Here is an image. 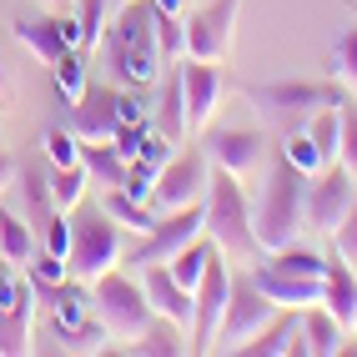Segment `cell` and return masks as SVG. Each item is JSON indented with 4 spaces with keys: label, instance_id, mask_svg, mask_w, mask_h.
<instances>
[{
    "label": "cell",
    "instance_id": "1",
    "mask_svg": "<svg viewBox=\"0 0 357 357\" xmlns=\"http://www.w3.org/2000/svg\"><path fill=\"white\" fill-rule=\"evenodd\" d=\"M302 202H307V176L282 156L277 146L267 151V172H261V192L252 206V231L261 252H282L297 242L302 231Z\"/></svg>",
    "mask_w": 357,
    "mask_h": 357
},
{
    "label": "cell",
    "instance_id": "2",
    "mask_svg": "<svg viewBox=\"0 0 357 357\" xmlns=\"http://www.w3.org/2000/svg\"><path fill=\"white\" fill-rule=\"evenodd\" d=\"M106 61L116 81L131 91H146L161 76V51H156V0H126L116 26L106 31Z\"/></svg>",
    "mask_w": 357,
    "mask_h": 357
},
{
    "label": "cell",
    "instance_id": "3",
    "mask_svg": "<svg viewBox=\"0 0 357 357\" xmlns=\"http://www.w3.org/2000/svg\"><path fill=\"white\" fill-rule=\"evenodd\" d=\"M202 211H206V242L217 247L227 261H257L261 247H257V231H252V206H247V192L231 172H211L206 176V197H202Z\"/></svg>",
    "mask_w": 357,
    "mask_h": 357
},
{
    "label": "cell",
    "instance_id": "4",
    "mask_svg": "<svg viewBox=\"0 0 357 357\" xmlns=\"http://www.w3.org/2000/svg\"><path fill=\"white\" fill-rule=\"evenodd\" d=\"M242 96L287 136V131H302L322 106H337L342 86L337 81H267V86H247Z\"/></svg>",
    "mask_w": 357,
    "mask_h": 357
},
{
    "label": "cell",
    "instance_id": "5",
    "mask_svg": "<svg viewBox=\"0 0 357 357\" xmlns=\"http://www.w3.org/2000/svg\"><path fill=\"white\" fill-rule=\"evenodd\" d=\"M91 317L101 322V332H106V342H136L141 332L151 327V302H146V287L141 282H131V277H121V272H106V277H96L91 282Z\"/></svg>",
    "mask_w": 357,
    "mask_h": 357
},
{
    "label": "cell",
    "instance_id": "6",
    "mask_svg": "<svg viewBox=\"0 0 357 357\" xmlns=\"http://www.w3.org/2000/svg\"><path fill=\"white\" fill-rule=\"evenodd\" d=\"M121 261V227H116L101 206H86L70 217V252H66V272L76 282H96L116 272Z\"/></svg>",
    "mask_w": 357,
    "mask_h": 357
},
{
    "label": "cell",
    "instance_id": "7",
    "mask_svg": "<svg viewBox=\"0 0 357 357\" xmlns=\"http://www.w3.org/2000/svg\"><path fill=\"white\" fill-rule=\"evenodd\" d=\"M36 282L26 277V267H10L0 257V357H26L31 337H36Z\"/></svg>",
    "mask_w": 357,
    "mask_h": 357
},
{
    "label": "cell",
    "instance_id": "8",
    "mask_svg": "<svg viewBox=\"0 0 357 357\" xmlns=\"http://www.w3.org/2000/svg\"><path fill=\"white\" fill-rule=\"evenodd\" d=\"M272 312H277V307L257 292L252 272H231L227 317H222V327H217V347H211V352H242V347L257 337V332L272 322Z\"/></svg>",
    "mask_w": 357,
    "mask_h": 357
},
{
    "label": "cell",
    "instance_id": "9",
    "mask_svg": "<svg viewBox=\"0 0 357 357\" xmlns=\"http://www.w3.org/2000/svg\"><path fill=\"white\" fill-rule=\"evenodd\" d=\"M352 197H357V176L347 172L342 161H327L322 172H317L312 181H307V202H302L307 227L322 231V236H332V231H337V222L347 217Z\"/></svg>",
    "mask_w": 357,
    "mask_h": 357
},
{
    "label": "cell",
    "instance_id": "10",
    "mask_svg": "<svg viewBox=\"0 0 357 357\" xmlns=\"http://www.w3.org/2000/svg\"><path fill=\"white\" fill-rule=\"evenodd\" d=\"M202 227H206V211H202V202H192V206H176V211H156L151 231H141V247H136V257H131V267H146V261H172V257H176L186 242L206 236Z\"/></svg>",
    "mask_w": 357,
    "mask_h": 357
},
{
    "label": "cell",
    "instance_id": "11",
    "mask_svg": "<svg viewBox=\"0 0 357 357\" xmlns=\"http://www.w3.org/2000/svg\"><path fill=\"white\" fill-rule=\"evenodd\" d=\"M236 10H242V0H206L202 10L186 15V56L227 66L231 36H236Z\"/></svg>",
    "mask_w": 357,
    "mask_h": 357
},
{
    "label": "cell",
    "instance_id": "12",
    "mask_svg": "<svg viewBox=\"0 0 357 357\" xmlns=\"http://www.w3.org/2000/svg\"><path fill=\"white\" fill-rule=\"evenodd\" d=\"M227 292H231V267H227V257L217 252L206 261V272L202 282L192 287V352H211L217 347V327L227 317Z\"/></svg>",
    "mask_w": 357,
    "mask_h": 357
},
{
    "label": "cell",
    "instance_id": "13",
    "mask_svg": "<svg viewBox=\"0 0 357 357\" xmlns=\"http://www.w3.org/2000/svg\"><path fill=\"white\" fill-rule=\"evenodd\" d=\"M206 156L202 151H181V156H166L156 186H151V206L156 211H176V206H192L206 197Z\"/></svg>",
    "mask_w": 357,
    "mask_h": 357
},
{
    "label": "cell",
    "instance_id": "14",
    "mask_svg": "<svg viewBox=\"0 0 357 357\" xmlns=\"http://www.w3.org/2000/svg\"><path fill=\"white\" fill-rule=\"evenodd\" d=\"M176 76H181V96H186V126L202 131L227 101V76L217 61H192V56L176 61Z\"/></svg>",
    "mask_w": 357,
    "mask_h": 357
},
{
    "label": "cell",
    "instance_id": "15",
    "mask_svg": "<svg viewBox=\"0 0 357 357\" xmlns=\"http://www.w3.org/2000/svg\"><path fill=\"white\" fill-rule=\"evenodd\" d=\"M267 141H261V131H242V126H222L206 136V161L222 166V172H231L236 181H247L261 172V161H267Z\"/></svg>",
    "mask_w": 357,
    "mask_h": 357
},
{
    "label": "cell",
    "instance_id": "16",
    "mask_svg": "<svg viewBox=\"0 0 357 357\" xmlns=\"http://www.w3.org/2000/svg\"><path fill=\"white\" fill-rule=\"evenodd\" d=\"M141 287H146V302H151V312L161 322H172V327H181L186 337H192V312H197L192 292L166 272V261H146V267H141Z\"/></svg>",
    "mask_w": 357,
    "mask_h": 357
},
{
    "label": "cell",
    "instance_id": "17",
    "mask_svg": "<svg viewBox=\"0 0 357 357\" xmlns=\"http://www.w3.org/2000/svg\"><path fill=\"white\" fill-rule=\"evenodd\" d=\"M15 40L26 45V51H36L45 66H56L61 56L81 51L76 20H61V15H45V20H26V15H20V20H15Z\"/></svg>",
    "mask_w": 357,
    "mask_h": 357
},
{
    "label": "cell",
    "instance_id": "18",
    "mask_svg": "<svg viewBox=\"0 0 357 357\" xmlns=\"http://www.w3.org/2000/svg\"><path fill=\"white\" fill-rule=\"evenodd\" d=\"M70 131L81 141H116V131H121L116 91L111 86H86V96L70 101Z\"/></svg>",
    "mask_w": 357,
    "mask_h": 357
},
{
    "label": "cell",
    "instance_id": "19",
    "mask_svg": "<svg viewBox=\"0 0 357 357\" xmlns=\"http://www.w3.org/2000/svg\"><path fill=\"white\" fill-rule=\"evenodd\" d=\"M252 282H257V292L267 297L272 307H312L322 297V277L282 272V267H272V261H261V257H257V267H252Z\"/></svg>",
    "mask_w": 357,
    "mask_h": 357
},
{
    "label": "cell",
    "instance_id": "20",
    "mask_svg": "<svg viewBox=\"0 0 357 357\" xmlns=\"http://www.w3.org/2000/svg\"><path fill=\"white\" fill-rule=\"evenodd\" d=\"M317 307H327L332 317H337L347 332L357 327V272L347 267V261L337 257V261H327V272H322V297H317Z\"/></svg>",
    "mask_w": 357,
    "mask_h": 357
},
{
    "label": "cell",
    "instance_id": "21",
    "mask_svg": "<svg viewBox=\"0 0 357 357\" xmlns=\"http://www.w3.org/2000/svg\"><path fill=\"white\" fill-rule=\"evenodd\" d=\"M20 176V197H26V222L45 227L56 217V202H51V161H20L15 166Z\"/></svg>",
    "mask_w": 357,
    "mask_h": 357
},
{
    "label": "cell",
    "instance_id": "22",
    "mask_svg": "<svg viewBox=\"0 0 357 357\" xmlns=\"http://www.w3.org/2000/svg\"><path fill=\"white\" fill-rule=\"evenodd\" d=\"M297 332H302V307H277L272 322L261 327L242 352H252V357H287L292 342H297Z\"/></svg>",
    "mask_w": 357,
    "mask_h": 357
},
{
    "label": "cell",
    "instance_id": "23",
    "mask_svg": "<svg viewBox=\"0 0 357 357\" xmlns=\"http://www.w3.org/2000/svg\"><path fill=\"white\" fill-rule=\"evenodd\" d=\"M302 342H307V352H312V357H337V352L347 347V327L332 317L327 307L312 302V307L302 312Z\"/></svg>",
    "mask_w": 357,
    "mask_h": 357
},
{
    "label": "cell",
    "instance_id": "24",
    "mask_svg": "<svg viewBox=\"0 0 357 357\" xmlns=\"http://www.w3.org/2000/svg\"><path fill=\"white\" fill-rule=\"evenodd\" d=\"M156 136H166L176 146V141H186V96H181V76H176V66H172V76L161 81V106H156Z\"/></svg>",
    "mask_w": 357,
    "mask_h": 357
},
{
    "label": "cell",
    "instance_id": "25",
    "mask_svg": "<svg viewBox=\"0 0 357 357\" xmlns=\"http://www.w3.org/2000/svg\"><path fill=\"white\" fill-rule=\"evenodd\" d=\"M101 211H106V217L121 227V231H136V236H141V231H151V222H156V206L126 197L121 186H111V192L101 197Z\"/></svg>",
    "mask_w": 357,
    "mask_h": 357
},
{
    "label": "cell",
    "instance_id": "26",
    "mask_svg": "<svg viewBox=\"0 0 357 357\" xmlns=\"http://www.w3.org/2000/svg\"><path fill=\"white\" fill-rule=\"evenodd\" d=\"M36 252V236H31V222L20 217V211H10L6 202H0V257L10 261V267H26Z\"/></svg>",
    "mask_w": 357,
    "mask_h": 357
},
{
    "label": "cell",
    "instance_id": "27",
    "mask_svg": "<svg viewBox=\"0 0 357 357\" xmlns=\"http://www.w3.org/2000/svg\"><path fill=\"white\" fill-rule=\"evenodd\" d=\"M131 352H146V357H181V352H192V337H186L181 327L151 317V327L131 342Z\"/></svg>",
    "mask_w": 357,
    "mask_h": 357
},
{
    "label": "cell",
    "instance_id": "28",
    "mask_svg": "<svg viewBox=\"0 0 357 357\" xmlns=\"http://www.w3.org/2000/svg\"><path fill=\"white\" fill-rule=\"evenodd\" d=\"M211 257H217V247H211L206 236H197V242H186L172 261H166V272H172V277L181 282V287L192 292L197 282H202V272H206V261H211Z\"/></svg>",
    "mask_w": 357,
    "mask_h": 357
},
{
    "label": "cell",
    "instance_id": "29",
    "mask_svg": "<svg viewBox=\"0 0 357 357\" xmlns=\"http://www.w3.org/2000/svg\"><path fill=\"white\" fill-rule=\"evenodd\" d=\"M86 166L76 161V166H51V202H56V211H76L81 206V197H86Z\"/></svg>",
    "mask_w": 357,
    "mask_h": 357
},
{
    "label": "cell",
    "instance_id": "30",
    "mask_svg": "<svg viewBox=\"0 0 357 357\" xmlns=\"http://www.w3.org/2000/svg\"><path fill=\"white\" fill-rule=\"evenodd\" d=\"M302 131L312 136V146L322 151V161H337V146H342V116H337V106H322Z\"/></svg>",
    "mask_w": 357,
    "mask_h": 357
},
{
    "label": "cell",
    "instance_id": "31",
    "mask_svg": "<svg viewBox=\"0 0 357 357\" xmlns=\"http://www.w3.org/2000/svg\"><path fill=\"white\" fill-rule=\"evenodd\" d=\"M327 76L347 91H357V26H342L337 45H332V61H327Z\"/></svg>",
    "mask_w": 357,
    "mask_h": 357
},
{
    "label": "cell",
    "instance_id": "32",
    "mask_svg": "<svg viewBox=\"0 0 357 357\" xmlns=\"http://www.w3.org/2000/svg\"><path fill=\"white\" fill-rule=\"evenodd\" d=\"M277 151H282V156H287V161L297 166V172H302L307 181H312V176L322 172V166H327V161H322V151L312 146V136H307V131H287V136H282V141H277Z\"/></svg>",
    "mask_w": 357,
    "mask_h": 357
},
{
    "label": "cell",
    "instance_id": "33",
    "mask_svg": "<svg viewBox=\"0 0 357 357\" xmlns=\"http://www.w3.org/2000/svg\"><path fill=\"white\" fill-rule=\"evenodd\" d=\"M51 76H56V91H61V101L70 106V101H81L86 96V56L81 51H70V56H61L56 66H51Z\"/></svg>",
    "mask_w": 357,
    "mask_h": 357
},
{
    "label": "cell",
    "instance_id": "34",
    "mask_svg": "<svg viewBox=\"0 0 357 357\" xmlns=\"http://www.w3.org/2000/svg\"><path fill=\"white\" fill-rule=\"evenodd\" d=\"M156 51H161V66H176L186 56V26H181V15L156 10Z\"/></svg>",
    "mask_w": 357,
    "mask_h": 357
},
{
    "label": "cell",
    "instance_id": "35",
    "mask_svg": "<svg viewBox=\"0 0 357 357\" xmlns=\"http://www.w3.org/2000/svg\"><path fill=\"white\" fill-rule=\"evenodd\" d=\"M106 10H111V0H81V10H76L81 56H91V51L101 45V36H106Z\"/></svg>",
    "mask_w": 357,
    "mask_h": 357
},
{
    "label": "cell",
    "instance_id": "36",
    "mask_svg": "<svg viewBox=\"0 0 357 357\" xmlns=\"http://www.w3.org/2000/svg\"><path fill=\"white\" fill-rule=\"evenodd\" d=\"M272 267H282V272H297V277H322V272H327V257H317L312 247H297V242H287L282 252H272Z\"/></svg>",
    "mask_w": 357,
    "mask_h": 357
},
{
    "label": "cell",
    "instance_id": "37",
    "mask_svg": "<svg viewBox=\"0 0 357 357\" xmlns=\"http://www.w3.org/2000/svg\"><path fill=\"white\" fill-rule=\"evenodd\" d=\"M40 151H45V161H51V166H76L81 161V136L76 131H61V126H51V131H45L40 136Z\"/></svg>",
    "mask_w": 357,
    "mask_h": 357
},
{
    "label": "cell",
    "instance_id": "38",
    "mask_svg": "<svg viewBox=\"0 0 357 357\" xmlns=\"http://www.w3.org/2000/svg\"><path fill=\"white\" fill-rule=\"evenodd\" d=\"M337 116H342V146H337V161L357 176V101H337Z\"/></svg>",
    "mask_w": 357,
    "mask_h": 357
},
{
    "label": "cell",
    "instance_id": "39",
    "mask_svg": "<svg viewBox=\"0 0 357 357\" xmlns=\"http://www.w3.org/2000/svg\"><path fill=\"white\" fill-rule=\"evenodd\" d=\"M26 277L36 282V287H56V282H66L70 272H66V261L61 257H51V252H31V261H26Z\"/></svg>",
    "mask_w": 357,
    "mask_h": 357
},
{
    "label": "cell",
    "instance_id": "40",
    "mask_svg": "<svg viewBox=\"0 0 357 357\" xmlns=\"http://www.w3.org/2000/svg\"><path fill=\"white\" fill-rule=\"evenodd\" d=\"M332 247H337V257L357 272V197H352V206H347V217L337 222V231H332Z\"/></svg>",
    "mask_w": 357,
    "mask_h": 357
},
{
    "label": "cell",
    "instance_id": "41",
    "mask_svg": "<svg viewBox=\"0 0 357 357\" xmlns=\"http://www.w3.org/2000/svg\"><path fill=\"white\" fill-rule=\"evenodd\" d=\"M40 236H45L40 247L51 252V257H61V261H66V252H70V211H56V217L40 227Z\"/></svg>",
    "mask_w": 357,
    "mask_h": 357
},
{
    "label": "cell",
    "instance_id": "42",
    "mask_svg": "<svg viewBox=\"0 0 357 357\" xmlns=\"http://www.w3.org/2000/svg\"><path fill=\"white\" fill-rule=\"evenodd\" d=\"M116 116H121V126L146 121V106H141V96H136V91H116Z\"/></svg>",
    "mask_w": 357,
    "mask_h": 357
},
{
    "label": "cell",
    "instance_id": "43",
    "mask_svg": "<svg viewBox=\"0 0 357 357\" xmlns=\"http://www.w3.org/2000/svg\"><path fill=\"white\" fill-rule=\"evenodd\" d=\"M15 181V156L10 151H0V197H6V186Z\"/></svg>",
    "mask_w": 357,
    "mask_h": 357
},
{
    "label": "cell",
    "instance_id": "44",
    "mask_svg": "<svg viewBox=\"0 0 357 357\" xmlns=\"http://www.w3.org/2000/svg\"><path fill=\"white\" fill-rule=\"evenodd\" d=\"M6 86H10V81H6V66H0V91H6Z\"/></svg>",
    "mask_w": 357,
    "mask_h": 357
},
{
    "label": "cell",
    "instance_id": "45",
    "mask_svg": "<svg viewBox=\"0 0 357 357\" xmlns=\"http://www.w3.org/2000/svg\"><path fill=\"white\" fill-rule=\"evenodd\" d=\"M40 6H66V0H40Z\"/></svg>",
    "mask_w": 357,
    "mask_h": 357
},
{
    "label": "cell",
    "instance_id": "46",
    "mask_svg": "<svg viewBox=\"0 0 357 357\" xmlns=\"http://www.w3.org/2000/svg\"><path fill=\"white\" fill-rule=\"evenodd\" d=\"M121 6H126V0H121Z\"/></svg>",
    "mask_w": 357,
    "mask_h": 357
},
{
    "label": "cell",
    "instance_id": "47",
    "mask_svg": "<svg viewBox=\"0 0 357 357\" xmlns=\"http://www.w3.org/2000/svg\"><path fill=\"white\" fill-rule=\"evenodd\" d=\"M352 15H357V10H352Z\"/></svg>",
    "mask_w": 357,
    "mask_h": 357
}]
</instances>
